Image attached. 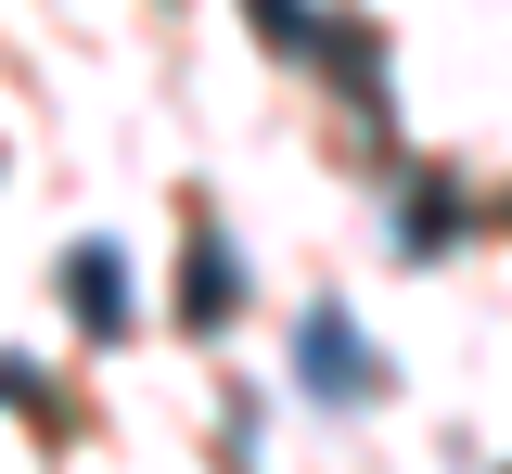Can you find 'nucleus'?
<instances>
[{
    "instance_id": "f257e3e1",
    "label": "nucleus",
    "mask_w": 512,
    "mask_h": 474,
    "mask_svg": "<svg viewBox=\"0 0 512 474\" xmlns=\"http://www.w3.org/2000/svg\"><path fill=\"white\" fill-rule=\"evenodd\" d=\"M231 308H244V282H231V244H218V231H192V257H180V321H192V334H218Z\"/></svg>"
},
{
    "instance_id": "7ed1b4c3",
    "label": "nucleus",
    "mask_w": 512,
    "mask_h": 474,
    "mask_svg": "<svg viewBox=\"0 0 512 474\" xmlns=\"http://www.w3.org/2000/svg\"><path fill=\"white\" fill-rule=\"evenodd\" d=\"M64 295H77L90 334H128V270H116V244H77V257H64Z\"/></svg>"
},
{
    "instance_id": "20e7f679",
    "label": "nucleus",
    "mask_w": 512,
    "mask_h": 474,
    "mask_svg": "<svg viewBox=\"0 0 512 474\" xmlns=\"http://www.w3.org/2000/svg\"><path fill=\"white\" fill-rule=\"evenodd\" d=\"M244 26H256V39H282V52H308V39H320L308 0H244Z\"/></svg>"
},
{
    "instance_id": "f03ea898",
    "label": "nucleus",
    "mask_w": 512,
    "mask_h": 474,
    "mask_svg": "<svg viewBox=\"0 0 512 474\" xmlns=\"http://www.w3.org/2000/svg\"><path fill=\"white\" fill-rule=\"evenodd\" d=\"M308 385H320V398H372V385H384V359H372L359 334H346L333 308L308 321Z\"/></svg>"
}]
</instances>
